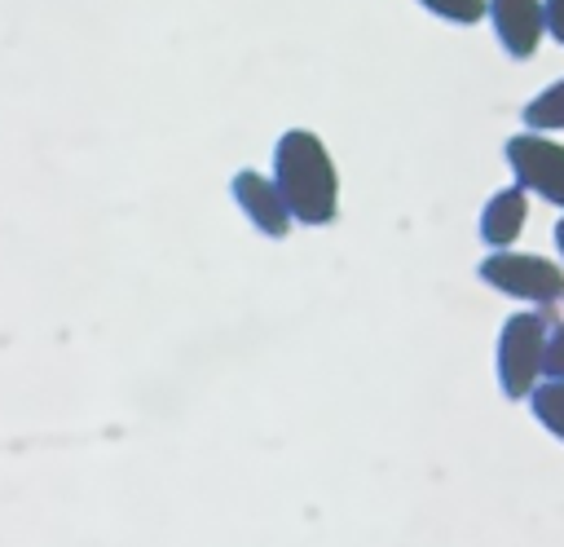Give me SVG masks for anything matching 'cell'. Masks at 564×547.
I'll return each instance as SVG.
<instances>
[{
	"mask_svg": "<svg viewBox=\"0 0 564 547\" xmlns=\"http://www.w3.org/2000/svg\"><path fill=\"white\" fill-rule=\"evenodd\" d=\"M273 185L295 225H330L339 216V168L313 128H286L273 146Z\"/></svg>",
	"mask_w": 564,
	"mask_h": 547,
	"instance_id": "obj_1",
	"label": "cell"
},
{
	"mask_svg": "<svg viewBox=\"0 0 564 547\" xmlns=\"http://www.w3.org/2000/svg\"><path fill=\"white\" fill-rule=\"evenodd\" d=\"M551 322L542 309H520L502 322L498 344H494V371L498 388L511 401H529V393L542 384V353H546Z\"/></svg>",
	"mask_w": 564,
	"mask_h": 547,
	"instance_id": "obj_2",
	"label": "cell"
},
{
	"mask_svg": "<svg viewBox=\"0 0 564 547\" xmlns=\"http://www.w3.org/2000/svg\"><path fill=\"white\" fill-rule=\"evenodd\" d=\"M480 282H489L498 296L507 300H520L529 309H551V304H564V265L551 260V256H538V251H489L480 260Z\"/></svg>",
	"mask_w": 564,
	"mask_h": 547,
	"instance_id": "obj_3",
	"label": "cell"
},
{
	"mask_svg": "<svg viewBox=\"0 0 564 547\" xmlns=\"http://www.w3.org/2000/svg\"><path fill=\"white\" fill-rule=\"evenodd\" d=\"M507 168H511V181L529 194V199H542L551 207L564 212V141H555L551 132H516L507 137Z\"/></svg>",
	"mask_w": 564,
	"mask_h": 547,
	"instance_id": "obj_4",
	"label": "cell"
},
{
	"mask_svg": "<svg viewBox=\"0 0 564 547\" xmlns=\"http://www.w3.org/2000/svg\"><path fill=\"white\" fill-rule=\"evenodd\" d=\"M229 194H234L238 212L251 221L256 234H264V238H286L291 234V225H295L291 207H286L282 190L273 185V176H264L260 168H238L229 176Z\"/></svg>",
	"mask_w": 564,
	"mask_h": 547,
	"instance_id": "obj_5",
	"label": "cell"
},
{
	"mask_svg": "<svg viewBox=\"0 0 564 547\" xmlns=\"http://www.w3.org/2000/svg\"><path fill=\"white\" fill-rule=\"evenodd\" d=\"M489 26H494L507 57L529 62L546 35L542 0H489Z\"/></svg>",
	"mask_w": 564,
	"mask_h": 547,
	"instance_id": "obj_6",
	"label": "cell"
},
{
	"mask_svg": "<svg viewBox=\"0 0 564 547\" xmlns=\"http://www.w3.org/2000/svg\"><path fill=\"white\" fill-rule=\"evenodd\" d=\"M524 225H529V194L516 181L507 190L489 194L485 207H480V216H476V229H480V238H485L489 251L516 247V238L524 234Z\"/></svg>",
	"mask_w": 564,
	"mask_h": 547,
	"instance_id": "obj_7",
	"label": "cell"
},
{
	"mask_svg": "<svg viewBox=\"0 0 564 547\" xmlns=\"http://www.w3.org/2000/svg\"><path fill=\"white\" fill-rule=\"evenodd\" d=\"M524 128L529 132H564V75L524 101Z\"/></svg>",
	"mask_w": 564,
	"mask_h": 547,
	"instance_id": "obj_8",
	"label": "cell"
},
{
	"mask_svg": "<svg viewBox=\"0 0 564 547\" xmlns=\"http://www.w3.org/2000/svg\"><path fill=\"white\" fill-rule=\"evenodd\" d=\"M529 410L555 441H564V379H542L529 393Z\"/></svg>",
	"mask_w": 564,
	"mask_h": 547,
	"instance_id": "obj_9",
	"label": "cell"
},
{
	"mask_svg": "<svg viewBox=\"0 0 564 547\" xmlns=\"http://www.w3.org/2000/svg\"><path fill=\"white\" fill-rule=\"evenodd\" d=\"M432 18L454 22V26H476L480 18H489V0H419Z\"/></svg>",
	"mask_w": 564,
	"mask_h": 547,
	"instance_id": "obj_10",
	"label": "cell"
},
{
	"mask_svg": "<svg viewBox=\"0 0 564 547\" xmlns=\"http://www.w3.org/2000/svg\"><path fill=\"white\" fill-rule=\"evenodd\" d=\"M542 379H564V322H555V326H551V335H546Z\"/></svg>",
	"mask_w": 564,
	"mask_h": 547,
	"instance_id": "obj_11",
	"label": "cell"
},
{
	"mask_svg": "<svg viewBox=\"0 0 564 547\" xmlns=\"http://www.w3.org/2000/svg\"><path fill=\"white\" fill-rule=\"evenodd\" d=\"M542 13H546V35L564 49V0H542Z\"/></svg>",
	"mask_w": 564,
	"mask_h": 547,
	"instance_id": "obj_12",
	"label": "cell"
},
{
	"mask_svg": "<svg viewBox=\"0 0 564 547\" xmlns=\"http://www.w3.org/2000/svg\"><path fill=\"white\" fill-rule=\"evenodd\" d=\"M555 251H560V265H564V216L555 221Z\"/></svg>",
	"mask_w": 564,
	"mask_h": 547,
	"instance_id": "obj_13",
	"label": "cell"
}]
</instances>
